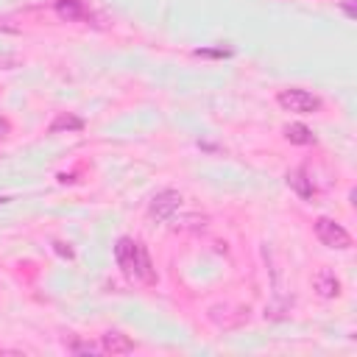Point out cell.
Listing matches in <instances>:
<instances>
[{
    "instance_id": "1",
    "label": "cell",
    "mask_w": 357,
    "mask_h": 357,
    "mask_svg": "<svg viewBox=\"0 0 357 357\" xmlns=\"http://www.w3.org/2000/svg\"><path fill=\"white\" fill-rule=\"evenodd\" d=\"M114 262H117V268H120L131 282L156 284V268H153V259H151L148 248H145L139 240L120 237V240L114 243Z\"/></svg>"
},
{
    "instance_id": "2",
    "label": "cell",
    "mask_w": 357,
    "mask_h": 357,
    "mask_svg": "<svg viewBox=\"0 0 357 357\" xmlns=\"http://www.w3.org/2000/svg\"><path fill=\"white\" fill-rule=\"evenodd\" d=\"M276 100H279V106H282L284 112H296V114H312V112L321 109V98L312 95L310 89H301V86H287V89H282V92L276 95Z\"/></svg>"
},
{
    "instance_id": "3",
    "label": "cell",
    "mask_w": 357,
    "mask_h": 357,
    "mask_svg": "<svg viewBox=\"0 0 357 357\" xmlns=\"http://www.w3.org/2000/svg\"><path fill=\"white\" fill-rule=\"evenodd\" d=\"M315 237L326 245V248H335V251H346L351 248V234L332 218H318L315 220Z\"/></svg>"
},
{
    "instance_id": "4",
    "label": "cell",
    "mask_w": 357,
    "mask_h": 357,
    "mask_svg": "<svg viewBox=\"0 0 357 357\" xmlns=\"http://www.w3.org/2000/svg\"><path fill=\"white\" fill-rule=\"evenodd\" d=\"M181 192H176V190H162V192H156L153 198H151V204H148V215L153 218V220H170L173 215H176V209L181 206Z\"/></svg>"
},
{
    "instance_id": "5",
    "label": "cell",
    "mask_w": 357,
    "mask_h": 357,
    "mask_svg": "<svg viewBox=\"0 0 357 357\" xmlns=\"http://www.w3.org/2000/svg\"><path fill=\"white\" fill-rule=\"evenodd\" d=\"M312 287L321 298H335L340 293V282H337L335 271H329V268H318L312 273Z\"/></svg>"
},
{
    "instance_id": "6",
    "label": "cell",
    "mask_w": 357,
    "mask_h": 357,
    "mask_svg": "<svg viewBox=\"0 0 357 357\" xmlns=\"http://www.w3.org/2000/svg\"><path fill=\"white\" fill-rule=\"evenodd\" d=\"M134 349H137L134 340H131L128 335H123V332L109 329V332H103V337H100V351H103V354H128V351H134Z\"/></svg>"
},
{
    "instance_id": "7",
    "label": "cell",
    "mask_w": 357,
    "mask_h": 357,
    "mask_svg": "<svg viewBox=\"0 0 357 357\" xmlns=\"http://www.w3.org/2000/svg\"><path fill=\"white\" fill-rule=\"evenodd\" d=\"M284 181H287V187H290V190H293L298 198H304V201H310V198L315 195L312 178L307 176V170H304V167H293V170H287Z\"/></svg>"
},
{
    "instance_id": "8",
    "label": "cell",
    "mask_w": 357,
    "mask_h": 357,
    "mask_svg": "<svg viewBox=\"0 0 357 357\" xmlns=\"http://www.w3.org/2000/svg\"><path fill=\"white\" fill-rule=\"evenodd\" d=\"M56 14L67 22H78L86 20V6L84 0H56Z\"/></svg>"
},
{
    "instance_id": "9",
    "label": "cell",
    "mask_w": 357,
    "mask_h": 357,
    "mask_svg": "<svg viewBox=\"0 0 357 357\" xmlns=\"http://www.w3.org/2000/svg\"><path fill=\"white\" fill-rule=\"evenodd\" d=\"M84 128V120L81 117H75V114H70V112H59L56 117H53V123H50V134H59V131H81Z\"/></svg>"
},
{
    "instance_id": "10",
    "label": "cell",
    "mask_w": 357,
    "mask_h": 357,
    "mask_svg": "<svg viewBox=\"0 0 357 357\" xmlns=\"http://www.w3.org/2000/svg\"><path fill=\"white\" fill-rule=\"evenodd\" d=\"M284 139L293 142V145H312L315 142V134L307 126H301V123H287L284 126Z\"/></svg>"
},
{
    "instance_id": "11",
    "label": "cell",
    "mask_w": 357,
    "mask_h": 357,
    "mask_svg": "<svg viewBox=\"0 0 357 357\" xmlns=\"http://www.w3.org/2000/svg\"><path fill=\"white\" fill-rule=\"evenodd\" d=\"M70 351H73V354H98V351H100V346H95V343H84V340H75V343H70Z\"/></svg>"
},
{
    "instance_id": "12",
    "label": "cell",
    "mask_w": 357,
    "mask_h": 357,
    "mask_svg": "<svg viewBox=\"0 0 357 357\" xmlns=\"http://www.w3.org/2000/svg\"><path fill=\"white\" fill-rule=\"evenodd\" d=\"M195 56H215V59H223V56H231V50H226V47H198L195 50Z\"/></svg>"
},
{
    "instance_id": "13",
    "label": "cell",
    "mask_w": 357,
    "mask_h": 357,
    "mask_svg": "<svg viewBox=\"0 0 357 357\" xmlns=\"http://www.w3.org/2000/svg\"><path fill=\"white\" fill-rule=\"evenodd\" d=\"M343 11H346L349 17H357V11H354V6H351V0H343Z\"/></svg>"
},
{
    "instance_id": "14",
    "label": "cell",
    "mask_w": 357,
    "mask_h": 357,
    "mask_svg": "<svg viewBox=\"0 0 357 357\" xmlns=\"http://www.w3.org/2000/svg\"><path fill=\"white\" fill-rule=\"evenodd\" d=\"M56 251H59V254H64V257H73V251H70V248H64L61 243H56Z\"/></svg>"
},
{
    "instance_id": "15",
    "label": "cell",
    "mask_w": 357,
    "mask_h": 357,
    "mask_svg": "<svg viewBox=\"0 0 357 357\" xmlns=\"http://www.w3.org/2000/svg\"><path fill=\"white\" fill-rule=\"evenodd\" d=\"M6 131H8V123L0 117V137H6Z\"/></svg>"
},
{
    "instance_id": "16",
    "label": "cell",
    "mask_w": 357,
    "mask_h": 357,
    "mask_svg": "<svg viewBox=\"0 0 357 357\" xmlns=\"http://www.w3.org/2000/svg\"><path fill=\"white\" fill-rule=\"evenodd\" d=\"M3 204H8V198H6V195H0V206H3Z\"/></svg>"
}]
</instances>
